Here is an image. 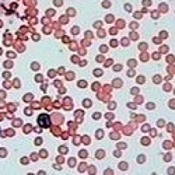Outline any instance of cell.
Returning <instances> with one entry per match:
<instances>
[{
	"label": "cell",
	"mask_w": 175,
	"mask_h": 175,
	"mask_svg": "<svg viewBox=\"0 0 175 175\" xmlns=\"http://www.w3.org/2000/svg\"><path fill=\"white\" fill-rule=\"evenodd\" d=\"M38 122H39L41 126H43V128H48V126H49V123H50L49 116H48V115H41L39 118H38Z\"/></svg>",
	"instance_id": "cell-1"
}]
</instances>
